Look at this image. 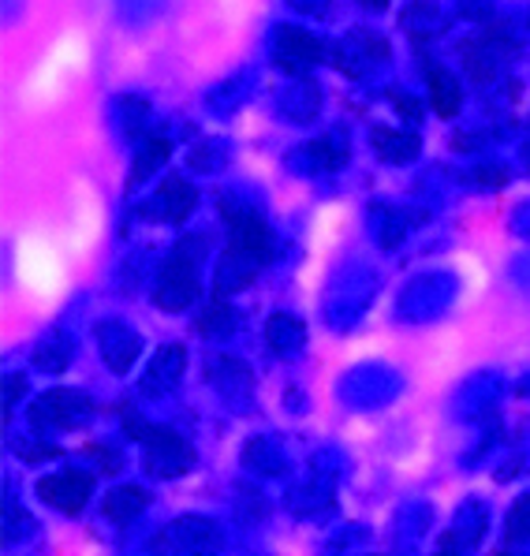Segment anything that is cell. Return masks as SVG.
Listing matches in <instances>:
<instances>
[{"label": "cell", "instance_id": "8fae6325", "mask_svg": "<svg viewBox=\"0 0 530 556\" xmlns=\"http://www.w3.org/2000/svg\"><path fill=\"white\" fill-rule=\"evenodd\" d=\"M147 504H150V493L142 490V485H116V490L101 501V516H105L109 523L124 527V523H131V519H139Z\"/></svg>", "mask_w": 530, "mask_h": 556}, {"label": "cell", "instance_id": "4fadbf2b", "mask_svg": "<svg viewBox=\"0 0 530 556\" xmlns=\"http://www.w3.org/2000/svg\"><path fill=\"white\" fill-rule=\"evenodd\" d=\"M370 142H374V150H378V157L389 161V165L415 161V153L422 150V139H418L415 131H392V127H374Z\"/></svg>", "mask_w": 530, "mask_h": 556}, {"label": "cell", "instance_id": "5b68a950", "mask_svg": "<svg viewBox=\"0 0 530 556\" xmlns=\"http://www.w3.org/2000/svg\"><path fill=\"white\" fill-rule=\"evenodd\" d=\"M273 60H277L280 72L303 75V72H311V67L321 64L325 49L314 34H306L299 27H277V34H273Z\"/></svg>", "mask_w": 530, "mask_h": 556}, {"label": "cell", "instance_id": "603a6c76", "mask_svg": "<svg viewBox=\"0 0 530 556\" xmlns=\"http://www.w3.org/2000/svg\"><path fill=\"white\" fill-rule=\"evenodd\" d=\"M15 452H20L27 464H41V459L60 456V448H53V444H27V441H15Z\"/></svg>", "mask_w": 530, "mask_h": 556}, {"label": "cell", "instance_id": "5bb4252c", "mask_svg": "<svg viewBox=\"0 0 530 556\" xmlns=\"http://www.w3.org/2000/svg\"><path fill=\"white\" fill-rule=\"evenodd\" d=\"M426 83H430V101H433V113L452 119L459 113V105H464V90H459L456 75L444 72V67H430L426 72Z\"/></svg>", "mask_w": 530, "mask_h": 556}, {"label": "cell", "instance_id": "d6986e66", "mask_svg": "<svg viewBox=\"0 0 530 556\" xmlns=\"http://www.w3.org/2000/svg\"><path fill=\"white\" fill-rule=\"evenodd\" d=\"M34 363H38V370H49V374L64 370V366L72 363V340L49 337L46 344H41L38 352H34Z\"/></svg>", "mask_w": 530, "mask_h": 556}, {"label": "cell", "instance_id": "6da1fadb", "mask_svg": "<svg viewBox=\"0 0 530 556\" xmlns=\"http://www.w3.org/2000/svg\"><path fill=\"white\" fill-rule=\"evenodd\" d=\"M202 254H206V236H187L184 243H176V251L168 254V262L157 269V285H153V303H157L161 311H168V314L187 311V306L199 299Z\"/></svg>", "mask_w": 530, "mask_h": 556}, {"label": "cell", "instance_id": "8992f818", "mask_svg": "<svg viewBox=\"0 0 530 556\" xmlns=\"http://www.w3.org/2000/svg\"><path fill=\"white\" fill-rule=\"evenodd\" d=\"M90 493H93V475H83V470H64V475H49L38 482V497L49 508L64 511V516H79L87 508Z\"/></svg>", "mask_w": 530, "mask_h": 556}, {"label": "cell", "instance_id": "4316f807", "mask_svg": "<svg viewBox=\"0 0 530 556\" xmlns=\"http://www.w3.org/2000/svg\"><path fill=\"white\" fill-rule=\"evenodd\" d=\"M459 12L467 20H482V15H490V0H459Z\"/></svg>", "mask_w": 530, "mask_h": 556}, {"label": "cell", "instance_id": "484cf974", "mask_svg": "<svg viewBox=\"0 0 530 556\" xmlns=\"http://www.w3.org/2000/svg\"><path fill=\"white\" fill-rule=\"evenodd\" d=\"M292 8H299V12H306V15H329V8H332V0H292Z\"/></svg>", "mask_w": 530, "mask_h": 556}, {"label": "cell", "instance_id": "7a4b0ae2", "mask_svg": "<svg viewBox=\"0 0 530 556\" xmlns=\"http://www.w3.org/2000/svg\"><path fill=\"white\" fill-rule=\"evenodd\" d=\"M124 430L147 444V470L153 478H176L194 464V448L168 426H147L131 407L124 410Z\"/></svg>", "mask_w": 530, "mask_h": 556}, {"label": "cell", "instance_id": "f1b7e54d", "mask_svg": "<svg viewBox=\"0 0 530 556\" xmlns=\"http://www.w3.org/2000/svg\"><path fill=\"white\" fill-rule=\"evenodd\" d=\"M523 161H527V165H530V142H527V147H523Z\"/></svg>", "mask_w": 530, "mask_h": 556}, {"label": "cell", "instance_id": "9a60e30c", "mask_svg": "<svg viewBox=\"0 0 530 556\" xmlns=\"http://www.w3.org/2000/svg\"><path fill=\"white\" fill-rule=\"evenodd\" d=\"M168 153H173V142H168L165 135H153V139H147V142H142V150L135 153L131 179H127V184H131V187L147 184V179L168 161Z\"/></svg>", "mask_w": 530, "mask_h": 556}, {"label": "cell", "instance_id": "44dd1931", "mask_svg": "<svg viewBox=\"0 0 530 556\" xmlns=\"http://www.w3.org/2000/svg\"><path fill=\"white\" fill-rule=\"evenodd\" d=\"M184 348H165L161 352V358L153 363V370H157V378H165V381H176V374L184 370Z\"/></svg>", "mask_w": 530, "mask_h": 556}, {"label": "cell", "instance_id": "7402d4cb", "mask_svg": "<svg viewBox=\"0 0 530 556\" xmlns=\"http://www.w3.org/2000/svg\"><path fill=\"white\" fill-rule=\"evenodd\" d=\"M87 456L98 464L101 475H116L119 467H124V456H116V452H109V444H87Z\"/></svg>", "mask_w": 530, "mask_h": 556}, {"label": "cell", "instance_id": "ba28073f", "mask_svg": "<svg viewBox=\"0 0 530 556\" xmlns=\"http://www.w3.org/2000/svg\"><path fill=\"white\" fill-rule=\"evenodd\" d=\"M194 202H199V191H194L184 176H173V179H165V184H161L157 199H153L147 210H150V217L168 220V225H179V220L191 217Z\"/></svg>", "mask_w": 530, "mask_h": 556}, {"label": "cell", "instance_id": "7c38bea8", "mask_svg": "<svg viewBox=\"0 0 530 556\" xmlns=\"http://www.w3.org/2000/svg\"><path fill=\"white\" fill-rule=\"evenodd\" d=\"M98 337H101V355H105L109 370H116V374L131 370L135 355H139V337L124 332L119 325H101Z\"/></svg>", "mask_w": 530, "mask_h": 556}, {"label": "cell", "instance_id": "83f0119b", "mask_svg": "<svg viewBox=\"0 0 530 556\" xmlns=\"http://www.w3.org/2000/svg\"><path fill=\"white\" fill-rule=\"evenodd\" d=\"M363 4H366V8H374V12H381V8L389 4V0H363Z\"/></svg>", "mask_w": 530, "mask_h": 556}, {"label": "cell", "instance_id": "d4e9b609", "mask_svg": "<svg viewBox=\"0 0 530 556\" xmlns=\"http://www.w3.org/2000/svg\"><path fill=\"white\" fill-rule=\"evenodd\" d=\"M23 384H27V378H23V374H8V378H4V418L12 415L15 400H20L23 392H27Z\"/></svg>", "mask_w": 530, "mask_h": 556}, {"label": "cell", "instance_id": "30bf717a", "mask_svg": "<svg viewBox=\"0 0 530 556\" xmlns=\"http://www.w3.org/2000/svg\"><path fill=\"white\" fill-rule=\"evenodd\" d=\"M258 269H262V262H254L251 254L228 247V251L220 254V262H217V295L243 292V288L258 277Z\"/></svg>", "mask_w": 530, "mask_h": 556}, {"label": "cell", "instance_id": "9c48e42d", "mask_svg": "<svg viewBox=\"0 0 530 556\" xmlns=\"http://www.w3.org/2000/svg\"><path fill=\"white\" fill-rule=\"evenodd\" d=\"M497 46H504V38L497 30H485L482 38L464 41V46H459L464 64H467V72H471L475 83H493V79H497V72H501V49Z\"/></svg>", "mask_w": 530, "mask_h": 556}, {"label": "cell", "instance_id": "52a82bcc", "mask_svg": "<svg viewBox=\"0 0 530 556\" xmlns=\"http://www.w3.org/2000/svg\"><path fill=\"white\" fill-rule=\"evenodd\" d=\"M220 545V530L206 519H184L157 534L153 549H184V553H210Z\"/></svg>", "mask_w": 530, "mask_h": 556}, {"label": "cell", "instance_id": "2e32d148", "mask_svg": "<svg viewBox=\"0 0 530 556\" xmlns=\"http://www.w3.org/2000/svg\"><path fill=\"white\" fill-rule=\"evenodd\" d=\"M306 165L318 168V173H332V168H340L348 161V142L344 135H325V139L311 142V147L303 150Z\"/></svg>", "mask_w": 530, "mask_h": 556}, {"label": "cell", "instance_id": "cb8c5ba5", "mask_svg": "<svg viewBox=\"0 0 530 556\" xmlns=\"http://www.w3.org/2000/svg\"><path fill=\"white\" fill-rule=\"evenodd\" d=\"M389 101L404 113V119H422V101L407 98L404 90H389Z\"/></svg>", "mask_w": 530, "mask_h": 556}, {"label": "cell", "instance_id": "ac0fdd59", "mask_svg": "<svg viewBox=\"0 0 530 556\" xmlns=\"http://www.w3.org/2000/svg\"><path fill=\"white\" fill-rule=\"evenodd\" d=\"M232 325H236L232 306L225 303V295H217L206 311H202V318L194 321V329H199L202 337H213V332H217V337H225V332H232Z\"/></svg>", "mask_w": 530, "mask_h": 556}, {"label": "cell", "instance_id": "3957f363", "mask_svg": "<svg viewBox=\"0 0 530 556\" xmlns=\"http://www.w3.org/2000/svg\"><path fill=\"white\" fill-rule=\"evenodd\" d=\"M225 220H228V247L251 254L262 265L277 258V236H273V228L254 210H236V205L225 202Z\"/></svg>", "mask_w": 530, "mask_h": 556}, {"label": "cell", "instance_id": "ffe728a7", "mask_svg": "<svg viewBox=\"0 0 530 556\" xmlns=\"http://www.w3.org/2000/svg\"><path fill=\"white\" fill-rule=\"evenodd\" d=\"M508 542H530V497H519V504L512 508Z\"/></svg>", "mask_w": 530, "mask_h": 556}, {"label": "cell", "instance_id": "e0dca14e", "mask_svg": "<svg viewBox=\"0 0 530 556\" xmlns=\"http://www.w3.org/2000/svg\"><path fill=\"white\" fill-rule=\"evenodd\" d=\"M303 340H306V329H303V321L292 318V314H273V318H269V344H273V352L292 355V352L303 348Z\"/></svg>", "mask_w": 530, "mask_h": 556}, {"label": "cell", "instance_id": "277c9868", "mask_svg": "<svg viewBox=\"0 0 530 556\" xmlns=\"http://www.w3.org/2000/svg\"><path fill=\"white\" fill-rule=\"evenodd\" d=\"M90 410V396H83L75 389H56L30 407V426H41V430H75Z\"/></svg>", "mask_w": 530, "mask_h": 556}]
</instances>
